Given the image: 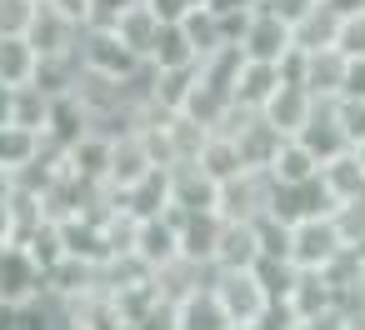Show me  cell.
I'll return each instance as SVG.
<instances>
[{"mask_svg": "<svg viewBox=\"0 0 365 330\" xmlns=\"http://www.w3.org/2000/svg\"><path fill=\"white\" fill-rule=\"evenodd\" d=\"M210 290L220 295V305L230 310L235 325H260L265 310L275 305V295L265 290L255 265H245V270H210Z\"/></svg>", "mask_w": 365, "mask_h": 330, "instance_id": "6da1fadb", "label": "cell"}, {"mask_svg": "<svg viewBox=\"0 0 365 330\" xmlns=\"http://www.w3.org/2000/svg\"><path fill=\"white\" fill-rule=\"evenodd\" d=\"M46 295H51L46 265L21 240H6L0 245V305H31V300H46Z\"/></svg>", "mask_w": 365, "mask_h": 330, "instance_id": "7a4b0ae2", "label": "cell"}, {"mask_svg": "<svg viewBox=\"0 0 365 330\" xmlns=\"http://www.w3.org/2000/svg\"><path fill=\"white\" fill-rule=\"evenodd\" d=\"M340 250H345V235H340V225H335L330 210H325V215H305V220L290 225V265H300V270H325Z\"/></svg>", "mask_w": 365, "mask_h": 330, "instance_id": "3957f363", "label": "cell"}, {"mask_svg": "<svg viewBox=\"0 0 365 330\" xmlns=\"http://www.w3.org/2000/svg\"><path fill=\"white\" fill-rule=\"evenodd\" d=\"M76 56H81V66H86V71H101V76H115V81H130V76L145 66V61H140L120 36H115V26H86V31H81V51H76Z\"/></svg>", "mask_w": 365, "mask_h": 330, "instance_id": "277c9868", "label": "cell"}, {"mask_svg": "<svg viewBox=\"0 0 365 330\" xmlns=\"http://www.w3.org/2000/svg\"><path fill=\"white\" fill-rule=\"evenodd\" d=\"M180 220H185L180 205H165L160 215H140L135 230H130V250H135L150 270H160L165 260L180 255Z\"/></svg>", "mask_w": 365, "mask_h": 330, "instance_id": "5b68a950", "label": "cell"}, {"mask_svg": "<svg viewBox=\"0 0 365 330\" xmlns=\"http://www.w3.org/2000/svg\"><path fill=\"white\" fill-rule=\"evenodd\" d=\"M270 195H275V175L270 170H240L230 180H220V200L215 210L225 220H255L270 210Z\"/></svg>", "mask_w": 365, "mask_h": 330, "instance_id": "8992f818", "label": "cell"}, {"mask_svg": "<svg viewBox=\"0 0 365 330\" xmlns=\"http://www.w3.org/2000/svg\"><path fill=\"white\" fill-rule=\"evenodd\" d=\"M61 310H66V325L71 330H130V315H125L120 295L106 290V285H91L86 295L61 300Z\"/></svg>", "mask_w": 365, "mask_h": 330, "instance_id": "52a82bcc", "label": "cell"}, {"mask_svg": "<svg viewBox=\"0 0 365 330\" xmlns=\"http://www.w3.org/2000/svg\"><path fill=\"white\" fill-rule=\"evenodd\" d=\"M290 46H295L290 21H280L275 11L255 6V16H250L245 31H240V51H245V61H275V66H280V56H285Z\"/></svg>", "mask_w": 365, "mask_h": 330, "instance_id": "ba28073f", "label": "cell"}, {"mask_svg": "<svg viewBox=\"0 0 365 330\" xmlns=\"http://www.w3.org/2000/svg\"><path fill=\"white\" fill-rule=\"evenodd\" d=\"M81 21H71V16H61L51 0H41L36 6V16H31V26H26V36H31V46L41 51V56H76L81 51Z\"/></svg>", "mask_w": 365, "mask_h": 330, "instance_id": "9c48e42d", "label": "cell"}, {"mask_svg": "<svg viewBox=\"0 0 365 330\" xmlns=\"http://www.w3.org/2000/svg\"><path fill=\"white\" fill-rule=\"evenodd\" d=\"M345 86H350V56H345L340 46L305 51V91H310L320 105L340 100V96H345Z\"/></svg>", "mask_w": 365, "mask_h": 330, "instance_id": "30bf717a", "label": "cell"}, {"mask_svg": "<svg viewBox=\"0 0 365 330\" xmlns=\"http://www.w3.org/2000/svg\"><path fill=\"white\" fill-rule=\"evenodd\" d=\"M315 110H320V100H315L305 86H290V81H285V86L265 100V110H260V115H265L280 135H300V130L315 120Z\"/></svg>", "mask_w": 365, "mask_h": 330, "instance_id": "8fae6325", "label": "cell"}, {"mask_svg": "<svg viewBox=\"0 0 365 330\" xmlns=\"http://www.w3.org/2000/svg\"><path fill=\"white\" fill-rule=\"evenodd\" d=\"M270 210L280 215V220H305V215H325V210H335V200H330V190L320 185V175H310V180H295V185H280L275 180V195H270Z\"/></svg>", "mask_w": 365, "mask_h": 330, "instance_id": "7c38bea8", "label": "cell"}, {"mask_svg": "<svg viewBox=\"0 0 365 330\" xmlns=\"http://www.w3.org/2000/svg\"><path fill=\"white\" fill-rule=\"evenodd\" d=\"M265 250H260V230L255 220H220V240H215V270H245V265H260Z\"/></svg>", "mask_w": 365, "mask_h": 330, "instance_id": "4fadbf2b", "label": "cell"}, {"mask_svg": "<svg viewBox=\"0 0 365 330\" xmlns=\"http://www.w3.org/2000/svg\"><path fill=\"white\" fill-rule=\"evenodd\" d=\"M170 185H175V200L170 205H180V210H215V200H220V180L200 160L170 165Z\"/></svg>", "mask_w": 365, "mask_h": 330, "instance_id": "5bb4252c", "label": "cell"}, {"mask_svg": "<svg viewBox=\"0 0 365 330\" xmlns=\"http://www.w3.org/2000/svg\"><path fill=\"white\" fill-rule=\"evenodd\" d=\"M150 170H155V160H150L140 130H130V135H120V140L110 145V175H106V185H110V190H130V185H140Z\"/></svg>", "mask_w": 365, "mask_h": 330, "instance_id": "9a60e30c", "label": "cell"}, {"mask_svg": "<svg viewBox=\"0 0 365 330\" xmlns=\"http://www.w3.org/2000/svg\"><path fill=\"white\" fill-rule=\"evenodd\" d=\"M280 305H285L295 320H305V315H315V310H325V305H340V290L330 285L325 270H300V265H295V280H290V290H285Z\"/></svg>", "mask_w": 365, "mask_h": 330, "instance_id": "2e32d148", "label": "cell"}, {"mask_svg": "<svg viewBox=\"0 0 365 330\" xmlns=\"http://www.w3.org/2000/svg\"><path fill=\"white\" fill-rule=\"evenodd\" d=\"M320 185L330 190L335 205H340V200H365V160H360V150L350 145V150L330 155V160L320 165Z\"/></svg>", "mask_w": 365, "mask_h": 330, "instance_id": "e0dca14e", "label": "cell"}, {"mask_svg": "<svg viewBox=\"0 0 365 330\" xmlns=\"http://www.w3.org/2000/svg\"><path fill=\"white\" fill-rule=\"evenodd\" d=\"M340 21H345V11L335 6V0H315V6L290 26V31H295V46H300V51H325V46H335V41H340Z\"/></svg>", "mask_w": 365, "mask_h": 330, "instance_id": "ac0fdd59", "label": "cell"}, {"mask_svg": "<svg viewBox=\"0 0 365 330\" xmlns=\"http://www.w3.org/2000/svg\"><path fill=\"white\" fill-rule=\"evenodd\" d=\"M115 195H120V210H125V215H135V220H140V215H160V210L175 200L170 165H155V170H150L140 185H130V190H115Z\"/></svg>", "mask_w": 365, "mask_h": 330, "instance_id": "d6986e66", "label": "cell"}, {"mask_svg": "<svg viewBox=\"0 0 365 330\" xmlns=\"http://www.w3.org/2000/svg\"><path fill=\"white\" fill-rule=\"evenodd\" d=\"M220 210H185L180 220V255L200 260V265H215V240H220Z\"/></svg>", "mask_w": 365, "mask_h": 330, "instance_id": "ffe728a7", "label": "cell"}, {"mask_svg": "<svg viewBox=\"0 0 365 330\" xmlns=\"http://www.w3.org/2000/svg\"><path fill=\"white\" fill-rule=\"evenodd\" d=\"M145 66H155V71L200 66V56H195V46H190V36H185L180 21H165V26L155 31V41H150V51H145Z\"/></svg>", "mask_w": 365, "mask_h": 330, "instance_id": "44dd1931", "label": "cell"}, {"mask_svg": "<svg viewBox=\"0 0 365 330\" xmlns=\"http://www.w3.org/2000/svg\"><path fill=\"white\" fill-rule=\"evenodd\" d=\"M91 110L81 105V96L71 91V96H56V105H51V125H46V140L51 145H61V150H71L81 135H91Z\"/></svg>", "mask_w": 365, "mask_h": 330, "instance_id": "7402d4cb", "label": "cell"}, {"mask_svg": "<svg viewBox=\"0 0 365 330\" xmlns=\"http://www.w3.org/2000/svg\"><path fill=\"white\" fill-rule=\"evenodd\" d=\"M210 270H215V265H200V260H190V255H175V260H165V265L155 270V290L180 305L185 295H195L200 285H210Z\"/></svg>", "mask_w": 365, "mask_h": 330, "instance_id": "603a6c76", "label": "cell"}, {"mask_svg": "<svg viewBox=\"0 0 365 330\" xmlns=\"http://www.w3.org/2000/svg\"><path fill=\"white\" fill-rule=\"evenodd\" d=\"M280 66L275 61H245L240 66V81H235V105L245 110H265V100L280 91Z\"/></svg>", "mask_w": 365, "mask_h": 330, "instance_id": "cb8c5ba5", "label": "cell"}, {"mask_svg": "<svg viewBox=\"0 0 365 330\" xmlns=\"http://www.w3.org/2000/svg\"><path fill=\"white\" fill-rule=\"evenodd\" d=\"M46 285H51V300H76L86 295L91 285H101V265L81 260V255H61L51 270H46Z\"/></svg>", "mask_w": 365, "mask_h": 330, "instance_id": "d4e9b609", "label": "cell"}, {"mask_svg": "<svg viewBox=\"0 0 365 330\" xmlns=\"http://www.w3.org/2000/svg\"><path fill=\"white\" fill-rule=\"evenodd\" d=\"M110 135H101V130H91V135H81L71 150H66V170H76V175H86V180H96V185H106V175H110Z\"/></svg>", "mask_w": 365, "mask_h": 330, "instance_id": "484cf974", "label": "cell"}, {"mask_svg": "<svg viewBox=\"0 0 365 330\" xmlns=\"http://www.w3.org/2000/svg\"><path fill=\"white\" fill-rule=\"evenodd\" d=\"M175 310H180V330H235L230 310L220 305V295L210 285H200L195 295H185Z\"/></svg>", "mask_w": 365, "mask_h": 330, "instance_id": "4316f807", "label": "cell"}, {"mask_svg": "<svg viewBox=\"0 0 365 330\" xmlns=\"http://www.w3.org/2000/svg\"><path fill=\"white\" fill-rule=\"evenodd\" d=\"M180 26H185V36H190V46H195L200 61H205L210 51L230 46V26H225V16L210 11V6H190V11L180 16Z\"/></svg>", "mask_w": 365, "mask_h": 330, "instance_id": "83f0119b", "label": "cell"}, {"mask_svg": "<svg viewBox=\"0 0 365 330\" xmlns=\"http://www.w3.org/2000/svg\"><path fill=\"white\" fill-rule=\"evenodd\" d=\"M41 71V51L31 36H0V81L6 86H31Z\"/></svg>", "mask_w": 365, "mask_h": 330, "instance_id": "f1b7e54d", "label": "cell"}, {"mask_svg": "<svg viewBox=\"0 0 365 330\" xmlns=\"http://www.w3.org/2000/svg\"><path fill=\"white\" fill-rule=\"evenodd\" d=\"M270 175H275L280 185L310 180V175H320V155H315L300 135H285V140H280V150H275V160H270Z\"/></svg>", "mask_w": 365, "mask_h": 330, "instance_id": "f546056e", "label": "cell"}, {"mask_svg": "<svg viewBox=\"0 0 365 330\" xmlns=\"http://www.w3.org/2000/svg\"><path fill=\"white\" fill-rule=\"evenodd\" d=\"M195 81H200V66H180V71H155V96H150V105L145 110H185V100H190V91H195Z\"/></svg>", "mask_w": 365, "mask_h": 330, "instance_id": "4dcf8cb0", "label": "cell"}, {"mask_svg": "<svg viewBox=\"0 0 365 330\" xmlns=\"http://www.w3.org/2000/svg\"><path fill=\"white\" fill-rule=\"evenodd\" d=\"M300 140L320 155V165L330 160V155H340V150H350V135H345V125L335 120V105H320L315 110V120L300 130Z\"/></svg>", "mask_w": 365, "mask_h": 330, "instance_id": "1f68e13d", "label": "cell"}, {"mask_svg": "<svg viewBox=\"0 0 365 330\" xmlns=\"http://www.w3.org/2000/svg\"><path fill=\"white\" fill-rule=\"evenodd\" d=\"M165 130H170V150H175V165L180 160H200V150L210 145V125H200L195 115H185V110H170L165 115Z\"/></svg>", "mask_w": 365, "mask_h": 330, "instance_id": "d6a6232c", "label": "cell"}, {"mask_svg": "<svg viewBox=\"0 0 365 330\" xmlns=\"http://www.w3.org/2000/svg\"><path fill=\"white\" fill-rule=\"evenodd\" d=\"M160 26H165V21L155 16V6L135 0V6H130V11L115 21V36H120V41H125V46H130L140 61H145V51H150V41H155V31H160Z\"/></svg>", "mask_w": 365, "mask_h": 330, "instance_id": "836d02e7", "label": "cell"}, {"mask_svg": "<svg viewBox=\"0 0 365 330\" xmlns=\"http://www.w3.org/2000/svg\"><path fill=\"white\" fill-rule=\"evenodd\" d=\"M46 150V135L41 130H26V125H0V165L6 170H21L26 160H36Z\"/></svg>", "mask_w": 365, "mask_h": 330, "instance_id": "e575fe53", "label": "cell"}, {"mask_svg": "<svg viewBox=\"0 0 365 330\" xmlns=\"http://www.w3.org/2000/svg\"><path fill=\"white\" fill-rule=\"evenodd\" d=\"M240 66H245V51L230 41V46H220V51H210V56L200 61V81H205V86H215V91H225V96H235Z\"/></svg>", "mask_w": 365, "mask_h": 330, "instance_id": "d590c367", "label": "cell"}, {"mask_svg": "<svg viewBox=\"0 0 365 330\" xmlns=\"http://www.w3.org/2000/svg\"><path fill=\"white\" fill-rule=\"evenodd\" d=\"M81 81V56H41V71L31 86H41L46 96H71Z\"/></svg>", "mask_w": 365, "mask_h": 330, "instance_id": "8d00e7d4", "label": "cell"}, {"mask_svg": "<svg viewBox=\"0 0 365 330\" xmlns=\"http://www.w3.org/2000/svg\"><path fill=\"white\" fill-rule=\"evenodd\" d=\"M200 165H205V170H210L215 180H230V175L250 170V165L240 160V145H235V140H230L225 130H215V135H210V145L200 150Z\"/></svg>", "mask_w": 365, "mask_h": 330, "instance_id": "74e56055", "label": "cell"}, {"mask_svg": "<svg viewBox=\"0 0 365 330\" xmlns=\"http://www.w3.org/2000/svg\"><path fill=\"white\" fill-rule=\"evenodd\" d=\"M51 105H56V96H46L41 86H21V91H16V125L46 135V125H51Z\"/></svg>", "mask_w": 365, "mask_h": 330, "instance_id": "f35d334b", "label": "cell"}, {"mask_svg": "<svg viewBox=\"0 0 365 330\" xmlns=\"http://www.w3.org/2000/svg\"><path fill=\"white\" fill-rule=\"evenodd\" d=\"M130 330H180V310H175V300H165V295L155 290V300L130 320Z\"/></svg>", "mask_w": 365, "mask_h": 330, "instance_id": "ab89813d", "label": "cell"}, {"mask_svg": "<svg viewBox=\"0 0 365 330\" xmlns=\"http://www.w3.org/2000/svg\"><path fill=\"white\" fill-rule=\"evenodd\" d=\"M330 215H335V225H340L345 245H360V240H365V200H340Z\"/></svg>", "mask_w": 365, "mask_h": 330, "instance_id": "60d3db41", "label": "cell"}, {"mask_svg": "<svg viewBox=\"0 0 365 330\" xmlns=\"http://www.w3.org/2000/svg\"><path fill=\"white\" fill-rule=\"evenodd\" d=\"M330 105H335V120L345 125L350 145H360V140H365V100H360V96H340V100H330Z\"/></svg>", "mask_w": 365, "mask_h": 330, "instance_id": "b9f144b4", "label": "cell"}, {"mask_svg": "<svg viewBox=\"0 0 365 330\" xmlns=\"http://www.w3.org/2000/svg\"><path fill=\"white\" fill-rule=\"evenodd\" d=\"M350 61H365V6L360 11H345V21H340V41H335Z\"/></svg>", "mask_w": 365, "mask_h": 330, "instance_id": "7bdbcfd3", "label": "cell"}, {"mask_svg": "<svg viewBox=\"0 0 365 330\" xmlns=\"http://www.w3.org/2000/svg\"><path fill=\"white\" fill-rule=\"evenodd\" d=\"M41 0H0V36H26Z\"/></svg>", "mask_w": 365, "mask_h": 330, "instance_id": "ee69618b", "label": "cell"}, {"mask_svg": "<svg viewBox=\"0 0 365 330\" xmlns=\"http://www.w3.org/2000/svg\"><path fill=\"white\" fill-rule=\"evenodd\" d=\"M295 330H350V305H325V310L295 320Z\"/></svg>", "mask_w": 365, "mask_h": 330, "instance_id": "f6af8a7d", "label": "cell"}, {"mask_svg": "<svg viewBox=\"0 0 365 330\" xmlns=\"http://www.w3.org/2000/svg\"><path fill=\"white\" fill-rule=\"evenodd\" d=\"M135 6V0H96V11H91V26H115L125 11Z\"/></svg>", "mask_w": 365, "mask_h": 330, "instance_id": "bcb514c9", "label": "cell"}, {"mask_svg": "<svg viewBox=\"0 0 365 330\" xmlns=\"http://www.w3.org/2000/svg\"><path fill=\"white\" fill-rule=\"evenodd\" d=\"M260 6H265V11H275L280 21H290V26H295V21L315 6V0H260Z\"/></svg>", "mask_w": 365, "mask_h": 330, "instance_id": "7dc6e473", "label": "cell"}, {"mask_svg": "<svg viewBox=\"0 0 365 330\" xmlns=\"http://www.w3.org/2000/svg\"><path fill=\"white\" fill-rule=\"evenodd\" d=\"M51 6H56L61 16H71V21L91 26V11H96V0H51Z\"/></svg>", "mask_w": 365, "mask_h": 330, "instance_id": "c3c4849f", "label": "cell"}, {"mask_svg": "<svg viewBox=\"0 0 365 330\" xmlns=\"http://www.w3.org/2000/svg\"><path fill=\"white\" fill-rule=\"evenodd\" d=\"M205 6H210V11H220V16H250L260 0H205Z\"/></svg>", "mask_w": 365, "mask_h": 330, "instance_id": "681fc988", "label": "cell"}, {"mask_svg": "<svg viewBox=\"0 0 365 330\" xmlns=\"http://www.w3.org/2000/svg\"><path fill=\"white\" fill-rule=\"evenodd\" d=\"M145 6H155L160 21H180V16L190 11V0H145Z\"/></svg>", "mask_w": 365, "mask_h": 330, "instance_id": "f907efd6", "label": "cell"}, {"mask_svg": "<svg viewBox=\"0 0 365 330\" xmlns=\"http://www.w3.org/2000/svg\"><path fill=\"white\" fill-rule=\"evenodd\" d=\"M16 91H21V86H6V81H0V125L16 120Z\"/></svg>", "mask_w": 365, "mask_h": 330, "instance_id": "816d5d0a", "label": "cell"}, {"mask_svg": "<svg viewBox=\"0 0 365 330\" xmlns=\"http://www.w3.org/2000/svg\"><path fill=\"white\" fill-rule=\"evenodd\" d=\"M6 240H16V220H11V200L0 195V245Z\"/></svg>", "mask_w": 365, "mask_h": 330, "instance_id": "f5cc1de1", "label": "cell"}, {"mask_svg": "<svg viewBox=\"0 0 365 330\" xmlns=\"http://www.w3.org/2000/svg\"><path fill=\"white\" fill-rule=\"evenodd\" d=\"M16 310L21 305H0V330H16Z\"/></svg>", "mask_w": 365, "mask_h": 330, "instance_id": "db71d44e", "label": "cell"}, {"mask_svg": "<svg viewBox=\"0 0 365 330\" xmlns=\"http://www.w3.org/2000/svg\"><path fill=\"white\" fill-rule=\"evenodd\" d=\"M0 195H11V170L0 165Z\"/></svg>", "mask_w": 365, "mask_h": 330, "instance_id": "11a10c76", "label": "cell"}, {"mask_svg": "<svg viewBox=\"0 0 365 330\" xmlns=\"http://www.w3.org/2000/svg\"><path fill=\"white\" fill-rule=\"evenodd\" d=\"M355 250H360V260H365V240H360V245H355Z\"/></svg>", "mask_w": 365, "mask_h": 330, "instance_id": "9f6ffc18", "label": "cell"}, {"mask_svg": "<svg viewBox=\"0 0 365 330\" xmlns=\"http://www.w3.org/2000/svg\"><path fill=\"white\" fill-rule=\"evenodd\" d=\"M355 150H360V160H365V140H360V145H355Z\"/></svg>", "mask_w": 365, "mask_h": 330, "instance_id": "6f0895ef", "label": "cell"}, {"mask_svg": "<svg viewBox=\"0 0 365 330\" xmlns=\"http://www.w3.org/2000/svg\"><path fill=\"white\" fill-rule=\"evenodd\" d=\"M235 330H260V325H235Z\"/></svg>", "mask_w": 365, "mask_h": 330, "instance_id": "680465c9", "label": "cell"}]
</instances>
